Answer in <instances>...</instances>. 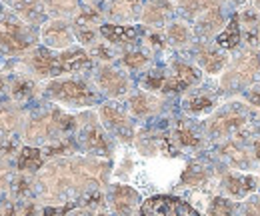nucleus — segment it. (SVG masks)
I'll return each instance as SVG.
<instances>
[{
    "instance_id": "1",
    "label": "nucleus",
    "mask_w": 260,
    "mask_h": 216,
    "mask_svg": "<svg viewBox=\"0 0 260 216\" xmlns=\"http://www.w3.org/2000/svg\"><path fill=\"white\" fill-rule=\"evenodd\" d=\"M112 178L108 158L70 155L50 158L36 172V200L42 206L82 204L80 200L106 190Z\"/></svg>"
},
{
    "instance_id": "2",
    "label": "nucleus",
    "mask_w": 260,
    "mask_h": 216,
    "mask_svg": "<svg viewBox=\"0 0 260 216\" xmlns=\"http://www.w3.org/2000/svg\"><path fill=\"white\" fill-rule=\"evenodd\" d=\"M20 66L38 82H46L60 76L84 74L92 68V56L82 46H72L68 50H50L40 44L20 56Z\"/></svg>"
},
{
    "instance_id": "3",
    "label": "nucleus",
    "mask_w": 260,
    "mask_h": 216,
    "mask_svg": "<svg viewBox=\"0 0 260 216\" xmlns=\"http://www.w3.org/2000/svg\"><path fill=\"white\" fill-rule=\"evenodd\" d=\"M78 114H72L60 106H50L44 110H38L30 116H26V122L22 126V144L34 148H46L50 144L62 142L70 138V132L78 130Z\"/></svg>"
},
{
    "instance_id": "4",
    "label": "nucleus",
    "mask_w": 260,
    "mask_h": 216,
    "mask_svg": "<svg viewBox=\"0 0 260 216\" xmlns=\"http://www.w3.org/2000/svg\"><path fill=\"white\" fill-rule=\"evenodd\" d=\"M260 108L250 106L248 102L242 100H226L222 102L208 118L202 120L204 134L208 142L220 144L232 138H248L252 132V124L258 114Z\"/></svg>"
},
{
    "instance_id": "5",
    "label": "nucleus",
    "mask_w": 260,
    "mask_h": 216,
    "mask_svg": "<svg viewBox=\"0 0 260 216\" xmlns=\"http://www.w3.org/2000/svg\"><path fill=\"white\" fill-rule=\"evenodd\" d=\"M40 94L64 110H90L100 104V90L84 74L60 76L40 84Z\"/></svg>"
},
{
    "instance_id": "6",
    "label": "nucleus",
    "mask_w": 260,
    "mask_h": 216,
    "mask_svg": "<svg viewBox=\"0 0 260 216\" xmlns=\"http://www.w3.org/2000/svg\"><path fill=\"white\" fill-rule=\"evenodd\" d=\"M216 84L226 98L246 94L252 86L260 84V48L244 46L234 56H230V62L218 76Z\"/></svg>"
},
{
    "instance_id": "7",
    "label": "nucleus",
    "mask_w": 260,
    "mask_h": 216,
    "mask_svg": "<svg viewBox=\"0 0 260 216\" xmlns=\"http://www.w3.org/2000/svg\"><path fill=\"white\" fill-rule=\"evenodd\" d=\"M40 40L34 26L20 20L10 8H0V52L6 56H24Z\"/></svg>"
},
{
    "instance_id": "8",
    "label": "nucleus",
    "mask_w": 260,
    "mask_h": 216,
    "mask_svg": "<svg viewBox=\"0 0 260 216\" xmlns=\"http://www.w3.org/2000/svg\"><path fill=\"white\" fill-rule=\"evenodd\" d=\"M78 130L74 132V140L80 152L86 156H96V158H112L116 155L118 142L104 130V126L98 120L96 112H78Z\"/></svg>"
},
{
    "instance_id": "9",
    "label": "nucleus",
    "mask_w": 260,
    "mask_h": 216,
    "mask_svg": "<svg viewBox=\"0 0 260 216\" xmlns=\"http://www.w3.org/2000/svg\"><path fill=\"white\" fill-rule=\"evenodd\" d=\"M96 114L104 130L120 146H130L134 142L138 128L134 124V118L128 112L126 104H120V100H104L96 106Z\"/></svg>"
},
{
    "instance_id": "10",
    "label": "nucleus",
    "mask_w": 260,
    "mask_h": 216,
    "mask_svg": "<svg viewBox=\"0 0 260 216\" xmlns=\"http://www.w3.org/2000/svg\"><path fill=\"white\" fill-rule=\"evenodd\" d=\"M214 158L230 170L240 172H256L260 162L248 138H232L214 146Z\"/></svg>"
},
{
    "instance_id": "11",
    "label": "nucleus",
    "mask_w": 260,
    "mask_h": 216,
    "mask_svg": "<svg viewBox=\"0 0 260 216\" xmlns=\"http://www.w3.org/2000/svg\"><path fill=\"white\" fill-rule=\"evenodd\" d=\"M92 82L96 84L102 96H106L108 100H126L132 90V78H130L128 70H124L122 66L110 62V64H98L92 74Z\"/></svg>"
},
{
    "instance_id": "12",
    "label": "nucleus",
    "mask_w": 260,
    "mask_h": 216,
    "mask_svg": "<svg viewBox=\"0 0 260 216\" xmlns=\"http://www.w3.org/2000/svg\"><path fill=\"white\" fill-rule=\"evenodd\" d=\"M222 166V164H220ZM218 194L226 196L234 202H244L252 194H256L260 188V174L258 172H240V170H230L220 168L218 172Z\"/></svg>"
},
{
    "instance_id": "13",
    "label": "nucleus",
    "mask_w": 260,
    "mask_h": 216,
    "mask_svg": "<svg viewBox=\"0 0 260 216\" xmlns=\"http://www.w3.org/2000/svg\"><path fill=\"white\" fill-rule=\"evenodd\" d=\"M142 194L126 182H110L104 190V204L110 216H140Z\"/></svg>"
},
{
    "instance_id": "14",
    "label": "nucleus",
    "mask_w": 260,
    "mask_h": 216,
    "mask_svg": "<svg viewBox=\"0 0 260 216\" xmlns=\"http://www.w3.org/2000/svg\"><path fill=\"white\" fill-rule=\"evenodd\" d=\"M222 92L218 90V84L208 86V84H198L194 88H190L188 92H184V98L180 102L184 114L188 118H208L222 102H220Z\"/></svg>"
},
{
    "instance_id": "15",
    "label": "nucleus",
    "mask_w": 260,
    "mask_h": 216,
    "mask_svg": "<svg viewBox=\"0 0 260 216\" xmlns=\"http://www.w3.org/2000/svg\"><path fill=\"white\" fill-rule=\"evenodd\" d=\"M168 132H170V140H172V144H174V148L178 152L198 155L208 144V138L204 134L202 122L198 124L192 118H178V120H174L172 126L168 128Z\"/></svg>"
},
{
    "instance_id": "16",
    "label": "nucleus",
    "mask_w": 260,
    "mask_h": 216,
    "mask_svg": "<svg viewBox=\"0 0 260 216\" xmlns=\"http://www.w3.org/2000/svg\"><path fill=\"white\" fill-rule=\"evenodd\" d=\"M220 162L214 156H200L192 158L188 164H184L178 182L184 188L190 190H202L210 184L212 180H218V172H220Z\"/></svg>"
},
{
    "instance_id": "17",
    "label": "nucleus",
    "mask_w": 260,
    "mask_h": 216,
    "mask_svg": "<svg viewBox=\"0 0 260 216\" xmlns=\"http://www.w3.org/2000/svg\"><path fill=\"white\" fill-rule=\"evenodd\" d=\"M192 62L206 76H220L230 62L226 50H222L214 40H196L190 48Z\"/></svg>"
},
{
    "instance_id": "18",
    "label": "nucleus",
    "mask_w": 260,
    "mask_h": 216,
    "mask_svg": "<svg viewBox=\"0 0 260 216\" xmlns=\"http://www.w3.org/2000/svg\"><path fill=\"white\" fill-rule=\"evenodd\" d=\"M140 216H204L180 196L154 194L142 202Z\"/></svg>"
},
{
    "instance_id": "19",
    "label": "nucleus",
    "mask_w": 260,
    "mask_h": 216,
    "mask_svg": "<svg viewBox=\"0 0 260 216\" xmlns=\"http://www.w3.org/2000/svg\"><path fill=\"white\" fill-rule=\"evenodd\" d=\"M40 44L50 48V50H68L72 46H76V36L72 28V20L64 18H48L40 28Z\"/></svg>"
},
{
    "instance_id": "20",
    "label": "nucleus",
    "mask_w": 260,
    "mask_h": 216,
    "mask_svg": "<svg viewBox=\"0 0 260 216\" xmlns=\"http://www.w3.org/2000/svg\"><path fill=\"white\" fill-rule=\"evenodd\" d=\"M126 108H128V112L132 114V118H136V120H148V118H154L160 112H164V108H166V96L140 88V90H134L126 98Z\"/></svg>"
},
{
    "instance_id": "21",
    "label": "nucleus",
    "mask_w": 260,
    "mask_h": 216,
    "mask_svg": "<svg viewBox=\"0 0 260 216\" xmlns=\"http://www.w3.org/2000/svg\"><path fill=\"white\" fill-rule=\"evenodd\" d=\"M176 12V2L172 0H144L140 24L150 30H164Z\"/></svg>"
},
{
    "instance_id": "22",
    "label": "nucleus",
    "mask_w": 260,
    "mask_h": 216,
    "mask_svg": "<svg viewBox=\"0 0 260 216\" xmlns=\"http://www.w3.org/2000/svg\"><path fill=\"white\" fill-rule=\"evenodd\" d=\"M230 22V18L226 16L224 8H214L208 10L206 14L198 16L192 22V30L196 34V40H216L218 34L226 28V24Z\"/></svg>"
},
{
    "instance_id": "23",
    "label": "nucleus",
    "mask_w": 260,
    "mask_h": 216,
    "mask_svg": "<svg viewBox=\"0 0 260 216\" xmlns=\"http://www.w3.org/2000/svg\"><path fill=\"white\" fill-rule=\"evenodd\" d=\"M26 122V112L20 104L8 100L0 102V142H6L14 138L18 132H22V126Z\"/></svg>"
},
{
    "instance_id": "24",
    "label": "nucleus",
    "mask_w": 260,
    "mask_h": 216,
    "mask_svg": "<svg viewBox=\"0 0 260 216\" xmlns=\"http://www.w3.org/2000/svg\"><path fill=\"white\" fill-rule=\"evenodd\" d=\"M144 0H108L104 16L114 24H134L140 22Z\"/></svg>"
},
{
    "instance_id": "25",
    "label": "nucleus",
    "mask_w": 260,
    "mask_h": 216,
    "mask_svg": "<svg viewBox=\"0 0 260 216\" xmlns=\"http://www.w3.org/2000/svg\"><path fill=\"white\" fill-rule=\"evenodd\" d=\"M40 84L36 78H32L28 72L20 70V72H14L12 78H8V96L12 102L16 104H24L28 100H32L34 96L40 94Z\"/></svg>"
},
{
    "instance_id": "26",
    "label": "nucleus",
    "mask_w": 260,
    "mask_h": 216,
    "mask_svg": "<svg viewBox=\"0 0 260 216\" xmlns=\"http://www.w3.org/2000/svg\"><path fill=\"white\" fill-rule=\"evenodd\" d=\"M6 6L30 26H42L48 20L42 0H6Z\"/></svg>"
},
{
    "instance_id": "27",
    "label": "nucleus",
    "mask_w": 260,
    "mask_h": 216,
    "mask_svg": "<svg viewBox=\"0 0 260 216\" xmlns=\"http://www.w3.org/2000/svg\"><path fill=\"white\" fill-rule=\"evenodd\" d=\"M100 36L108 44L116 48H126L132 46L138 38V28L134 24H114V22H102L100 26Z\"/></svg>"
},
{
    "instance_id": "28",
    "label": "nucleus",
    "mask_w": 260,
    "mask_h": 216,
    "mask_svg": "<svg viewBox=\"0 0 260 216\" xmlns=\"http://www.w3.org/2000/svg\"><path fill=\"white\" fill-rule=\"evenodd\" d=\"M164 38H166V44L170 48H176V50H184V48L190 50L192 44L196 42L192 24H188L186 20H172L164 28Z\"/></svg>"
},
{
    "instance_id": "29",
    "label": "nucleus",
    "mask_w": 260,
    "mask_h": 216,
    "mask_svg": "<svg viewBox=\"0 0 260 216\" xmlns=\"http://www.w3.org/2000/svg\"><path fill=\"white\" fill-rule=\"evenodd\" d=\"M118 60L122 64L124 70L128 72H144L152 66V50L146 46H126L120 48L118 52Z\"/></svg>"
},
{
    "instance_id": "30",
    "label": "nucleus",
    "mask_w": 260,
    "mask_h": 216,
    "mask_svg": "<svg viewBox=\"0 0 260 216\" xmlns=\"http://www.w3.org/2000/svg\"><path fill=\"white\" fill-rule=\"evenodd\" d=\"M224 2L226 0H176V12H180V16L190 24L208 10L224 8Z\"/></svg>"
},
{
    "instance_id": "31",
    "label": "nucleus",
    "mask_w": 260,
    "mask_h": 216,
    "mask_svg": "<svg viewBox=\"0 0 260 216\" xmlns=\"http://www.w3.org/2000/svg\"><path fill=\"white\" fill-rule=\"evenodd\" d=\"M48 18L72 20L80 12V0H42Z\"/></svg>"
},
{
    "instance_id": "32",
    "label": "nucleus",
    "mask_w": 260,
    "mask_h": 216,
    "mask_svg": "<svg viewBox=\"0 0 260 216\" xmlns=\"http://www.w3.org/2000/svg\"><path fill=\"white\" fill-rule=\"evenodd\" d=\"M44 166V155L42 148H34V146H22L18 150V160H16V168L20 172H28L36 174L40 168Z\"/></svg>"
},
{
    "instance_id": "33",
    "label": "nucleus",
    "mask_w": 260,
    "mask_h": 216,
    "mask_svg": "<svg viewBox=\"0 0 260 216\" xmlns=\"http://www.w3.org/2000/svg\"><path fill=\"white\" fill-rule=\"evenodd\" d=\"M222 50H232V48H236L238 46V42H240V22H238V18H230V22L226 24V28L218 34V38L214 40Z\"/></svg>"
},
{
    "instance_id": "34",
    "label": "nucleus",
    "mask_w": 260,
    "mask_h": 216,
    "mask_svg": "<svg viewBox=\"0 0 260 216\" xmlns=\"http://www.w3.org/2000/svg\"><path fill=\"white\" fill-rule=\"evenodd\" d=\"M14 164L10 158L0 155V196L2 194H8L10 192V184H12V178H14Z\"/></svg>"
},
{
    "instance_id": "35",
    "label": "nucleus",
    "mask_w": 260,
    "mask_h": 216,
    "mask_svg": "<svg viewBox=\"0 0 260 216\" xmlns=\"http://www.w3.org/2000/svg\"><path fill=\"white\" fill-rule=\"evenodd\" d=\"M238 216H260V192L238 202Z\"/></svg>"
},
{
    "instance_id": "36",
    "label": "nucleus",
    "mask_w": 260,
    "mask_h": 216,
    "mask_svg": "<svg viewBox=\"0 0 260 216\" xmlns=\"http://www.w3.org/2000/svg\"><path fill=\"white\" fill-rule=\"evenodd\" d=\"M250 144H252L254 155H256V158H258V162H260V110H258V114H256V118H254V124H252Z\"/></svg>"
},
{
    "instance_id": "37",
    "label": "nucleus",
    "mask_w": 260,
    "mask_h": 216,
    "mask_svg": "<svg viewBox=\"0 0 260 216\" xmlns=\"http://www.w3.org/2000/svg\"><path fill=\"white\" fill-rule=\"evenodd\" d=\"M4 88H8V78H6V76L0 72V94L4 92Z\"/></svg>"
},
{
    "instance_id": "38",
    "label": "nucleus",
    "mask_w": 260,
    "mask_h": 216,
    "mask_svg": "<svg viewBox=\"0 0 260 216\" xmlns=\"http://www.w3.org/2000/svg\"><path fill=\"white\" fill-rule=\"evenodd\" d=\"M250 6H252V10L260 14V0H250Z\"/></svg>"
},
{
    "instance_id": "39",
    "label": "nucleus",
    "mask_w": 260,
    "mask_h": 216,
    "mask_svg": "<svg viewBox=\"0 0 260 216\" xmlns=\"http://www.w3.org/2000/svg\"><path fill=\"white\" fill-rule=\"evenodd\" d=\"M218 216H238V206L232 208V210H226V212H222V214H218Z\"/></svg>"
},
{
    "instance_id": "40",
    "label": "nucleus",
    "mask_w": 260,
    "mask_h": 216,
    "mask_svg": "<svg viewBox=\"0 0 260 216\" xmlns=\"http://www.w3.org/2000/svg\"><path fill=\"white\" fill-rule=\"evenodd\" d=\"M230 2H234V4H242V2H246V0H230Z\"/></svg>"
},
{
    "instance_id": "41",
    "label": "nucleus",
    "mask_w": 260,
    "mask_h": 216,
    "mask_svg": "<svg viewBox=\"0 0 260 216\" xmlns=\"http://www.w3.org/2000/svg\"><path fill=\"white\" fill-rule=\"evenodd\" d=\"M84 2H88V4H96V2H100V0H84Z\"/></svg>"
},
{
    "instance_id": "42",
    "label": "nucleus",
    "mask_w": 260,
    "mask_h": 216,
    "mask_svg": "<svg viewBox=\"0 0 260 216\" xmlns=\"http://www.w3.org/2000/svg\"><path fill=\"white\" fill-rule=\"evenodd\" d=\"M258 46H260V26H258Z\"/></svg>"
}]
</instances>
